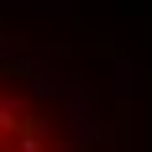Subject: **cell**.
I'll use <instances>...</instances> for the list:
<instances>
[{
	"label": "cell",
	"mask_w": 152,
	"mask_h": 152,
	"mask_svg": "<svg viewBox=\"0 0 152 152\" xmlns=\"http://www.w3.org/2000/svg\"><path fill=\"white\" fill-rule=\"evenodd\" d=\"M0 152H89L58 94L11 58H0Z\"/></svg>",
	"instance_id": "cell-1"
}]
</instances>
